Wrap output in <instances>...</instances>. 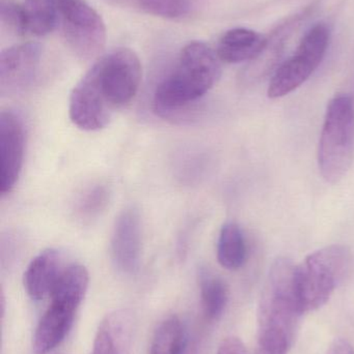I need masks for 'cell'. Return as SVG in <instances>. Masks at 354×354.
Returning a JSON list of instances; mask_svg holds the SVG:
<instances>
[{"mask_svg": "<svg viewBox=\"0 0 354 354\" xmlns=\"http://www.w3.org/2000/svg\"><path fill=\"white\" fill-rule=\"evenodd\" d=\"M297 266L280 257L270 266L258 308L259 349L287 354L292 347L303 309L297 290Z\"/></svg>", "mask_w": 354, "mask_h": 354, "instance_id": "obj_1", "label": "cell"}, {"mask_svg": "<svg viewBox=\"0 0 354 354\" xmlns=\"http://www.w3.org/2000/svg\"><path fill=\"white\" fill-rule=\"evenodd\" d=\"M139 56L128 48L104 54L73 88L75 97L91 111L112 120L114 112L134 99L141 81Z\"/></svg>", "mask_w": 354, "mask_h": 354, "instance_id": "obj_2", "label": "cell"}, {"mask_svg": "<svg viewBox=\"0 0 354 354\" xmlns=\"http://www.w3.org/2000/svg\"><path fill=\"white\" fill-rule=\"evenodd\" d=\"M220 59L203 41L187 44L172 72L157 85L154 106L159 112H172L201 99L218 82Z\"/></svg>", "mask_w": 354, "mask_h": 354, "instance_id": "obj_3", "label": "cell"}, {"mask_svg": "<svg viewBox=\"0 0 354 354\" xmlns=\"http://www.w3.org/2000/svg\"><path fill=\"white\" fill-rule=\"evenodd\" d=\"M89 282V272L85 266L71 264L64 268L50 295L49 307L35 330L33 343L35 353H50L68 336Z\"/></svg>", "mask_w": 354, "mask_h": 354, "instance_id": "obj_4", "label": "cell"}, {"mask_svg": "<svg viewBox=\"0 0 354 354\" xmlns=\"http://www.w3.org/2000/svg\"><path fill=\"white\" fill-rule=\"evenodd\" d=\"M354 158V107L348 95H336L324 118L318 164L326 183H337L346 176Z\"/></svg>", "mask_w": 354, "mask_h": 354, "instance_id": "obj_5", "label": "cell"}, {"mask_svg": "<svg viewBox=\"0 0 354 354\" xmlns=\"http://www.w3.org/2000/svg\"><path fill=\"white\" fill-rule=\"evenodd\" d=\"M348 248L332 245L310 254L297 266V290L303 311H314L328 303L351 264Z\"/></svg>", "mask_w": 354, "mask_h": 354, "instance_id": "obj_6", "label": "cell"}, {"mask_svg": "<svg viewBox=\"0 0 354 354\" xmlns=\"http://www.w3.org/2000/svg\"><path fill=\"white\" fill-rule=\"evenodd\" d=\"M330 39V27L326 23L314 25L294 53L276 68L268 86V97L278 99L301 86L321 64Z\"/></svg>", "mask_w": 354, "mask_h": 354, "instance_id": "obj_7", "label": "cell"}, {"mask_svg": "<svg viewBox=\"0 0 354 354\" xmlns=\"http://www.w3.org/2000/svg\"><path fill=\"white\" fill-rule=\"evenodd\" d=\"M57 10L58 23L70 49L83 59L97 56L106 41L105 23L97 10L85 0H57Z\"/></svg>", "mask_w": 354, "mask_h": 354, "instance_id": "obj_8", "label": "cell"}, {"mask_svg": "<svg viewBox=\"0 0 354 354\" xmlns=\"http://www.w3.org/2000/svg\"><path fill=\"white\" fill-rule=\"evenodd\" d=\"M43 56V46L35 41L18 44L3 50L0 55V91L15 95L26 89L35 80Z\"/></svg>", "mask_w": 354, "mask_h": 354, "instance_id": "obj_9", "label": "cell"}, {"mask_svg": "<svg viewBox=\"0 0 354 354\" xmlns=\"http://www.w3.org/2000/svg\"><path fill=\"white\" fill-rule=\"evenodd\" d=\"M143 225L135 206L125 208L114 222L110 248L112 260L124 274H134L141 263Z\"/></svg>", "mask_w": 354, "mask_h": 354, "instance_id": "obj_10", "label": "cell"}, {"mask_svg": "<svg viewBox=\"0 0 354 354\" xmlns=\"http://www.w3.org/2000/svg\"><path fill=\"white\" fill-rule=\"evenodd\" d=\"M24 128L19 116L12 111L0 114V161L2 195L10 193L16 185L24 160Z\"/></svg>", "mask_w": 354, "mask_h": 354, "instance_id": "obj_11", "label": "cell"}, {"mask_svg": "<svg viewBox=\"0 0 354 354\" xmlns=\"http://www.w3.org/2000/svg\"><path fill=\"white\" fill-rule=\"evenodd\" d=\"M64 270L62 254L57 250H44L35 256L23 277V284L28 297L35 301L50 297Z\"/></svg>", "mask_w": 354, "mask_h": 354, "instance_id": "obj_12", "label": "cell"}, {"mask_svg": "<svg viewBox=\"0 0 354 354\" xmlns=\"http://www.w3.org/2000/svg\"><path fill=\"white\" fill-rule=\"evenodd\" d=\"M133 332L132 314L114 312L101 322L91 354H128Z\"/></svg>", "mask_w": 354, "mask_h": 354, "instance_id": "obj_13", "label": "cell"}, {"mask_svg": "<svg viewBox=\"0 0 354 354\" xmlns=\"http://www.w3.org/2000/svg\"><path fill=\"white\" fill-rule=\"evenodd\" d=\"M267 37L249 28L230 29L220 37L216 54L220 62L240 64L253 62L265 49Z\"/></svg>", "mask_w": 354, "mask_h": 354, "instance_id": "obj_14", "label": "cell"}, {"mask_svg": "<svg viewBox=\"0 0 354 354\" xmlns=\"http://www.w3.org/2000/svg\"><path fill=\"white\" fill-rule=\"evenodd\" d=\"M306 16H307V10L301 14L295 15L294 17L283 23L269 37H267L265 49L260 54L259 57L251 62L253 66H251V72L249 73V79H254V80L260 79L267 75V73L274 68L284 50L283 48H284L285 44L288 41L291 33L294 31V29H297L299 23L306 18Z\"/></svg>", "mask_w": 354, "mask_h": 354, "instance_id": "obj_15", "label": "cell"}, {"mask_svg": "<svg viewBox=\"0 0 354 354\" xmlns=\"http://www.w3.org/2000/svg\"><path fill=\"white\" fill-rule=\"evenodd\" d=\"M218 260L222 268L237 270L247 259V247L245 234L239 225L228 222L220 229L218 241Z\"/></svg>", "mask_w": 354, "mask_h": 354, "instance_id": "obj_16", "label": "cell"}, {"mask_svg": "<svg viewBox=\"0 0 354 354\" xmlns=\"http://www.w3.org/2000/svg\"><path fill=\"white\" fill-rule=\"evenodd\" d=\"M200 291L204 314L209 322H218L229 301V290L224 281L207 270L200 272Z\"/></svg>", "mask_w": 354, "mask_h": 354, "instance_id": "obj_17", "label": "cell"}, {"mask_svg": "<svg viewBox=\"0 0 354 354\" xmlns=\"http://www.w3.org/2000/svg\"><path fill=\"white\" fill-rule=\"evenodd\" d=\"M28 33L43 37L51 32L58 23L57 0H25Z\"/></svg>", "mask_w": 354, "mask_h": 354, "instance_id": "obj_18", "label": "cell"}, {"mask_svg": "<svg viewBox=\"0 0 354 354\" xmlns=\"http://www.w3.org/2000/svg\"><path fill=\"white\" fill-rule=\"evenodd\" d=\"M185 330L177 316L160 322L152 338L149 354H180Z\"/></svg>", "mask_w": 354, "mask_h": 354, "instance_id": "obj_19", "label": "cell"}, {"mask_svg": "<svg viewBox=\"0 0 354 354\" xmlns=\"http://www.w3.org/2000/svg\"><path fill=\"white\" fill-rule=\"evenodd\" d=\"M109 198L110 189L107 185H95L81 196L77 204V212L82 218H95L105 209Z\"/></svg>", "mask_w": 354, "mask_h": 354, "instance_id": "obj_20", "label": "cell"}, {"mask_svg": "<svg viewBox=\"0 0 354 354\" xmlns=\"http://www.w3.org/2000/svg\"><path fill=\"white\" fill-rule=\"evenodd\" d=\"M150 14L163 18H180L188 12L191 0H136Z\"/></svg>", "mask_w": 354, "mask_h": 354, "instance_id": "obj_21", "label": "cell"}, {"mask_svg": "<svg viewBox=\"0 0 354 354\" xmlns=\"http://www.w3.org/2000/svg\"><path fill=\"white\" fill-rule=\"evenodd\" d=\"M0 18L3 26L18 35H27V19L24 6L14 0H1Z\"/></svg>", "mask_w": 354, "mask_h": 354, "instance_id": "obj_22", "label": "cell"}, {"mask_svg": "<svg viewBox=\"0 0 354 354\" xmlns=\"http://www.w3.org/2000/svg\"><path fill=\"white\" fill-rule=\"evenodd\" d=\"M218 354H247L245 344L236 337H229L220 343Z\"/></svg>", "mask_w": 354, "mask_h": 354, "instance_id": "obj_23", "label": "cell"}, {"mask_svg": "<svg viewBox=\"0 0 354 354\" xmlns=\"http://www.w3.org/2000/svg\"><path fill=\"white\" fill-rule=\"evenodd\" d=\"M328 354H354V351L347 341L338 339L333 343Z\"/></svg>", "mask_w": 354, "mask_h": 354, "instance_id": "obj_24", "label": "cell"}, {"mask_svg": "<svg viewBox=\"0 0 354 354\" xmlns=\"http://www.w3.org/2000/svg\"><path fill=\"white\" fill-rule=\"evenodd\" d=\"M180 354H199L197 341L185 330L184 339H183L182 348Z\"/></svg>", "mask_w": 354, "mask_h": 354, "instance_id": "obj_25", "label": "cell"}, {"mask_svg": "<svg viewBox=\"0 0 354 354\" xmlns=\"http://www.w3.org/2000/svg\"><path fill=\"white\" fill-rule=\"evenodd\" d=\"M257 354H267V353H263V351H260V349H259V351H258Z\"/></svg>", "mask_w": 354, "mask_h": 354, "instance_id": "obj_26", "label": "cell"}]
</instances>
